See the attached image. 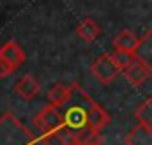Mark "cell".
<instances>
[{
  "instance_id": "obj_1",
  "label": "cell",
  "mask_w": 152,
  "mask_h": 145,
  "mask_svg": "<svg viewBox=\"0 0 152 145\" xmlns=\"http://www.w3.org/2000/svg\"><path fill=\"white\" fill-rule=\"evenodd\" d=\"M97 106V103L78 85L71 83V94L64 106H60V111L64 115L66 126L73 131H78L85 126H88V113Z\"/></svg>"
},
{
  "instance_id": "obj_2",
  "label": "cell",
  "mask_w": 152,
  "mask_h": 145,
  "mask_svg": "<svg viewBox=\"0 0 152 145\" xmlns=\"http://www.w3.org/2000/svg\"><path fill=\"white\" fill-rule=\"evenodd\" d=\"M34 135L14 117V113L7 111L0 117V145H32Z\"/></svg>"
},
{
  "instance_id": "obj_3",
  "label": "cell",
  "mask_w": 152,
  "mask_h": 145,
  "mask_svg": "<svg viewBox=\"0 0 152 145\" xmlns=\"http://www.w3.org/2000/svg\"><path fill=\"white\" fill-rule=\"evenodd\" d=\"M90 72L96 76L97 81H101L103 85H110L115 78L122 72L120 66L115 62V59L112 57V53H103L99 55L92 66H90Z\"/></svg>"
},
{
  "instance_id": "obj_4",
  "label": "cell",
  "mask_w": 152,
  "mask_h": 145,
  "mask_svg": "<svg viewBox=\"0 0 152 145\" xmlns=\"http://www.w3.org/2000/svg\"><path fill=\"white\" fill-rule=\"evenodd\" d=\"M34 124L41 131V135H46V133H53V131H58L60 127H64L66 120H64V115L58 106L48 105L34 117Z\"/></svg>"
},
{
  "instance_id": "obj_5",
  "label": "cell",
  "mask_w": 152,
  "mask_h": 145,
  "mask_svg": "<svg viewBox=\"0 0 152 145\" xmlns=\"http://www.w3.org/2000/svg\"><path fill=\"white\" fill-rule=\"evenodd\" d=\"M124 76H126V80L133 85V87H140V85H143L149 78H151L152 71L143 64V62H140L138 59L129 66V67H126L124 69Z\"/></svg>"
},
{
  "instance_id": "obj_6",
  "label": "cell",
  "mask_w": 152,
  "mask_h": 145,
  "mask_svg": "<svg viewBox=\"0 0 152 145\" xmlns=\"http://www.w3.org/2000/svg\"><path fill=\"white\" fill-rule=\"evenodd\" d=\"M126 145H152V127L138 122L124 138Z\"/></svg>"
},
{
  "instance_id": "obj_7",
  "label": "cell",
  "mask_w": 152,
  "mask_h": 145,
  "mask_svg": "<svg viewBox=\"0 0 152 145\" xmlns=\"http://www.w3.org/2000/svg\"><path fill=\"white\" fill-rule=\"evenodd\" d=\"M39 83L37 80L34 78V76H30V74H25V76H21L18 81H16V85H14V92L21 97V99H34L36 96L39 94Z\"/></svg>"
},
{
  "instance_id": "obj_8",
  "label": "cell",
  "mask_w": 152,
  "mask_h": 145,
  "mask_svg": "<svg viewBox=\"0 0 152 145\" xmlns=\"http://www.w3.org/2000/svg\"><path fill=\"white\" fill-rule=\"evenodd\" d=\"M41 142L44 145H75V131L71 127L64 126L58 131L42 135Z\"/></svg>"
},
{
  "instance_id": "obj_9",
  "label": "cell",
  "mask_w": 152,
  "mask_h": 145,
  "mask_svg": "<svg viewBox=\"0 0 152 145\" xmlns=\"http://www.w3.org/2000/svg\"><path fill=\"white\" fill-rule=\"evenodd\" d=\"M0 57H4L7 62H11L14 67H20L25 62V51L16 41H7L0 48Z\"/></svg>"
},
{
  "instance_id": "obj_10",
  "label": "cell",
  "mask_w": 152,
  "mask_h": 145,
  "mask_svg": "<svg viewBox=\"0 0 152 145\" xmlns=\"http://www.w3.org/2000/svg\"><path fill=\"white\" fill-rule=\"evenodd\" d=\"M134 57L152 71V29L147 30L143 37H140V44L134 50Z\"/></svg>"
},
{
  "instance_id": "obj_11",
  "label": "cell",
  "mask_w": 152,
  "mask_h": 145,
  "mask_svg": "<svg viewBox=\"0 0 152 145\" xmlns=\"http://www.w3.org/2000/svg\"><path fill=\"white\" fill-rule=\"evenodd\" d=\"M103 138L97 129L85 126L81 129L75 131V145H101Z\"/></svg>"
},
{
  "instance_id": "obj_12",
  "label": "cell",
  "mask_w": 152,
  "mask_h": 145,
  "mask_svg": "<svg viewBox=\"0 0 152 145\" xmlns=\"http://www.w3.org/2000/svg\"><path fill=\"white\" fill-rule=\"evenodd\" d=\"M138 44H140V37L136 36L134 32H131V30H122L113 39V48L126 50V51H133V53L138 48Z\"/></svg>"
},
{
  "instance_id": "obj_13",
  "label": "cell",
  "mask_w": 152,
  "mask_h": 145,
  "mask_svg": "<svg viewBox=\"0 0 152 145\" xmlns=\"http://www.w3.org/2000/svg\"><path fill=\"white\" fill-rule=\"evenodd\" d=\"M69 94H71V85H62V83H55L50 90H48V101L50 105H55V106H64L66 101L69 99Z\"/></svg>"
},
{
  "instance_id": "obj_14",
  "label": "cell",
  "mask_w": 152,
  "mask_h": 145,
  "mask_svg": "<svg viewBox=\"0 0 152 145\" xmlns=\"http://www.w3.org/2000/svg\"><path fill=\"white\" fill-rule=\"evenodd\" d=\"M76 34L81 37L85 42H92V41H96L97 36H99V25H97L94 20L85 18V20H81L80 25L76 27Z\"/></svg>"
},
{
  "instance_id": "obj_15",
  "label": "cell",
  "mask_w": 152,
  "mask_h": 145,
  "mask_svg": "<svg viewBox=\"0 0 152 145\" xmlns=\"http://www.w3.org/2000/svg\"><path fill=\"white\" fill-rule=\"evenodd\" d=\"M108 124H110V115L106 113V110L101 108L99 105L88 113V126H90V127L101 131V129H103L104 126H108Z\"/></svg>"
},
{
  "instance_id": "obj_16",
  "label": "cell",
  "mask_w": 152,
  "mask_h": 145,
  "mask_svg": "<svg viewBox=\"0 0 152 145\" xmlns=\"http://www.w3.org/2000/svg\"><path fill=\"white\" fill-rule=\"evenodd\" d=\"M134 117L138 119V122L152 127V97H147L138 108L134 110Z\"/></svg>"
},
{
  "instance_id": "obj_17",
  "label": "cell",
  "mask_w": 152,
  "mask_h": 145,
  "mask_svg": "<svg viewBox=\"0 0 152 145\" xmlns=\"http://www.w3.org/2000/svg\"><path fill=\"white\" fill-rule=\"evenodd\" d=\"M112 57L115 59V62L120 66L122 71H124L126 67H129V66L136 60V57H134L133 51H126V50H118V48H115L113 51H112Z\"/></svg>"
},
{
  "instance_id": "obj_18",
  "label": "cell",
  "mask_w": 152,
  "mask_h": 145,
  "mask_svg": "<svg viewBox=\"0 0 152 145\" xmlns=\"http://www.w3.org/2000/svg\"><path fill=\"white\" fill-rule=\"evenodd\" d=\"M14 71H16V67L11 62H7L4 57H0V78H5V76L12 74Z\"/></svg>"
}]
</instances>
